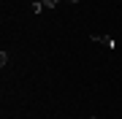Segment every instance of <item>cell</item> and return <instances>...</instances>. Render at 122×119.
Returning a JSON list of instances; mask_svg holds the SVG:
<instances>
[{"mask_svg":"<svg viewBox=\"0 0 122 119\" xmlns=\"http://www.w3.org/2000/svg\"><path fill=\"white\" fill-rule=\"evenodd\" d=\"M92 41H95V43H103L106 49H117V41L109 38V35H92Z\"/></svg>","mask_w":122,"mask_h":119,"instance_id":"cell-1","label":"cell"},{"mask_svg":"<svg viewBox=\"0 0 122 119\" xmlns=\"http://www.w3.org/2000/svg\"><path fill=\"white\" fill-rule=\"evenodd\" d=\"M57 3H60V0H41V5H44V11L49 8V11H52V8H57Z\"/></svg>","mask_w":122,"mask_h":119,"instance_id":"cell-2","label":"cell"},{"mask_svg":"<svg viewBox=\"0 0 122 119\" xmlns=\"http://www.w3.org/2000/svg\"><path fill=\"white\" fill-rule=\"evenodd\" d=\"M5 62H8V54H5V52H0V68H5Z\"/></svg>","mask_w":122,"mask_h":119,"instance_id":"cell-3","label":"cell"},{"mask_svg":"<svg viewBox=\"0 0 122 119\" xmlns=\"http://www.w3.org/2000/svg\"><path fill=\"white\" fill-rule=\"evenodd\" d=\"M30 3H33V5H35V3H41V0H30Z\"/></svg>","mask_w":122,"mask_h":119,"instance_id":"cell-4","label":"cell"},{"mask_svg":"<svg viewBox=\"0 0 122 119\" xmlns=\"http://www.w3.org/2000/svg\"><path fill=\"white\" fill-rule=\"evenodd\" d=\"M71 3H79V0H71Z\"/></svg>","mask_w":122,"mask_h":119,"instance_id":"cell-5","label":"cell"},{"mask_svg":"<svg viewBox=\"0 0 122 119\" xmlns=\"http://www.w3.org/2000/svg\"><path fill=\"white\" fill-rule=\"evenodd\" d=\"M92 119H98V116H92Z\"/></svg>","mask_w":122,"mask_h":119,"instance_id":"cell-6","label":"cell"}]
</instances>
